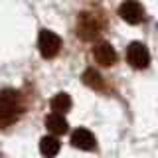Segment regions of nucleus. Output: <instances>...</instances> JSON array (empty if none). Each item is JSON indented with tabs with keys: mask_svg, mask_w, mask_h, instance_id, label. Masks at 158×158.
<instances>
[{
	"mask_svg": "<svg viewBox=\"0 0 158 158\" xmlns=\"http://www.w3.org/2000/svg\"><path fill=\"white\" fill-rule=\"evenodd\" d=\"M118 14H121V18L125 20L127 24H138V22H142V18H144V8H142L138 2H135V0H128V2L121 4Z\"/></svg>",
	"mask_w": 158,
	"mask_h": 158,
	"instance_id": "nucleus-5",
	"label": "nucleus"
},
{
	"mask_svg": "<svg viewBox=\"0 0 158 158\" xmlns=\"http://www.w3.org/2000/svg\"><path fill=\"white\" fill-rule=\"evenodd\" d=\"M83 81H85V85L93 87V89H101L103 87V79L95 69H87V71L83 73Z\"/></svg>",
	"mask_w": 158,
	"mask_h": 158,
	"instance_id": "nucleus-11",
	"label": "nucleus"
},
{
	"mask_svg": "<svg viewBox=\"0 0 158 158\" xmlns=\"http://www.w3.org/2000/svg\"><path fill=\"white\" fill-rule=\"evenodd\" d=\"M52 109L56 111V115H63L71 109V97L67 93H57L56 97L52 99Z\"/></svg>",
	"mask_w": 158,
	"mask_h": 158,
	"instance_id": "nucleus-10",
	"label": "nucleus"
},
{
	"mask_svg": "<svg viewBox=\"0 0 158 158\" xmlns=\"http://www.w3.org/2000/svg\"><path fill=\"white\" fill-rule=\"evenodd\" d=\"M127 59L135 69H144V67H148V63H150V53H148L144 44L132 42L131 46L127 48Z\"/></svg>",
	"mask_w": 158,
	"mask_h": 158,
	"instance_id": "nucleus-3",
	"label": "nucleus"
},
{
	"mask_svg": "<svg viewBox=\"0 0 158 158\" xmlns=\"http://www.w3.org/2000/svg\"><path fill=\"white\" fill-rule=\"evenodd\" d=\"M103 16L95 12H83L77 20V36L83 40H93L103 30Z\"/></svg>",
	"mask_w": 158,
	"mask_h": 158,
	"instance_id": "nucleus-2",
	"label": "nucleus"
},
{
	"mask_svg": "<svg viewBox=\"0 0 158 158\" xmlns=\"http://www.w3.org/2000/svg\"><path fill=\"white\" fill-rule=\"evenodd\" d=\"M38 48L44 57H53L59 52V48H61V38L57 34L49 32V30H42L38 38Z\"/></svg>",
	"mask_w": 158,
	"mask_h": 158,
	"instance_id": "nucleus-4",
	"label": "nucleus"
},
{
	"mask_svg": "<svg viewBox=\"0 0 158 158\" xmlns=\"http://www.w3.org/2000/svg\"><path fill=\"white\" fill-rule=\"evenodd\" d=\"M40 152L46 158H53L59 152V140L56 136H44L40 140Z\"/></svg>",
	"mask_w": 158,
	"mask_h": 158,
	"instance_id": "nucleus-8",
	"label": "nucleus"
},
{
	"mask_svg": "<svg viewBox=\"0 0 158 158\" xmlns=\"http://www.w3.org/2000/svg\"><path fill=\"white\" fill-rule=\"evenodd\" d=\"M71 144L79 150H93L95 148V136L87 128H77L71 135Z\"/></svg>",
	"mask_w": 158,
	"mask_h": 158,
	"instance_id": "nucleus-7",
	"label": "nucleus"
},
{
	"mask_svg": "<svg viewBox=\"0 0 158 158\" xmlns=\"http://www.w3.org/2000/svg\"><path fill=\"white\" fill-rule=\"evenodd\" d=\"M22 113V99L16 91L4 89L0 91V127H8Z\"/></svg>",
	"mask_w": 158,
	"mask_h": 158,
	"instance_id": "nucleus-1",
	"label": "nucleus"
},
{
	"mask_svg": "<svg viewBox=\"0 0 158 158\" xmlns=\"http://www.w3.org/2000/svg\"><path fill=\"white\" fill-rule=\"evenodd\" d=\"M93 57L97 59V63L109 67V65H113V63L117 61V52L113 49L111 44L101 42V44H95V48H93Z\"/></svg>",
	"mask_w": 158,
	"mask_h": 158,
	"instance_id": "nucleus-6",
	"label": "nucleus"
},
{
	"mask_svg": "<svg viewBox=\"0 0 158 158\" xmlns=\"http://www.w3.org/2000/svg\"><path fill=\"white\" fill-rule=\"evenodd\" d=\"M46 127L53 132V135H63V132L67 131V121L63 118V115L52 113V115L46 118Z\"/></svg>",
	"mask_w": 158,
	"mask_h": 158,
	"instance_id": "nucleus-9",
	"label": "nucleus"
}]
</instances>
